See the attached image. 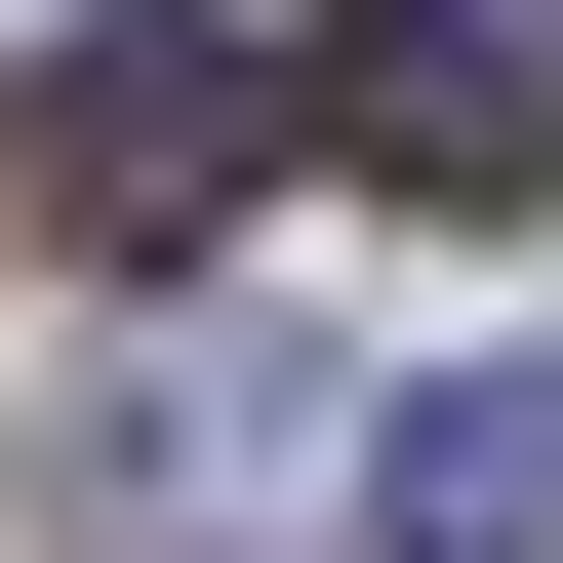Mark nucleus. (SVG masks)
Returning <instances> with one entry per match:
<instances>
[{
  "instance_id": "f257e3e1",
  "label": "nucleus",
  "mask_w": 563,
  "mask_h": 563,
  "mask_svg": "<svg viewBox=\"0 0 563 563\" xmlns=\"http://www.w3.org/2000/svg\"><path fill=\"white\" fill-rule=\"evenodd\" d=\"M282 121H322L282 41H201V0H121L81 81H41V201H81V242H242V201H282Z\"/></svg>"
},
{
  "instance_id": "f03ea898",
  "label": "nucleus",
  "mask_w": 563,
  "mask_h": 563,
  "mask_svg": "<svg viewBox=\"0 0 563 563\" xmlns=\"http://www.w3.org/2000/svg\"><path fill=\"white\" fill-rule=\"evenodd\" d=\"M322 162H402V201H563V0H363V41H322Z\"/></svg>"
},
{
  "instance_id": "7ed1b4c3",
  "label": "nucleus",
  "mask_w": 563,
  "mask_h": 563,
  "mask_svg": "<svg viewBox=\"0 0 563 563\" xmlns=\"http://www.w3.org/2000/svg\"><path fill=\"white\" fill-rule=\"evenodd\" d=\"M363 523H402V563H563V363H443V402H363Z\"/></svg>"
}]
</instances>
